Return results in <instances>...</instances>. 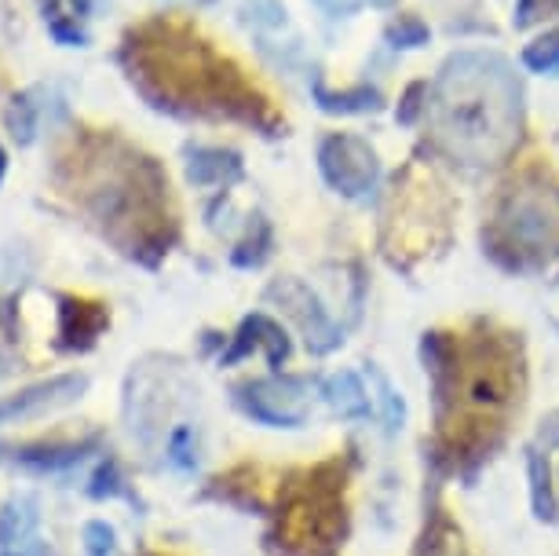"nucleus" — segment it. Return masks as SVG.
Returning a JSON list of instances; mask_svg holds the SVG:
<instances>
[{"label": "nucleus", "mask_w": 559, "mask_h": 556, "mask_svg": "<svg viewBox=\"0 0 559 556\" xmlns=\"http://www.w3.org/2000/svg\"><path fill=\"white\" fill-rule=\"evenodd\" d=\"M110 327V311L96 300L62 297L59 300V348L62 352H88L99 333Z\"/></svg>", "instance_id": "nucleus-8"}, {"label": "nucleus", "mask_w": 559, "mask_h": 556, "mask_svg": "<svg viewBox=\"0 0 559 556\" xmlns=\"http://www.w3.org/2000/svg\"><path fill=\"white\" fill-rule=\"evenodd\" d=\"M0 556H48L40 539V501L19 490L0 506Z\"/></svg>", "instance_id": "nucleus-7"}, {"label": "nucleus", "mask_w": 559, "mask_h": 556, "mask_svg": "<svg viewBox=\"0 0 559 556\" xmlns=\"http://www.w3.org/2000/svg\"><path fill=\"white\" fill-rule=\"evenodd\" d=\"M395 40H409V45H417V40H425V26H417V23L399 26L395 29Z\"/></svg>", "instance_id": "nucleus-21"}, {"label": "nucleus", "mask_w": 559, "mask_h": 556, "mask_svg": "<svg viewBox=\"0 0 559 556\" xmlns=\"http://www.w3.org/2000/svg\"><path fill=\"white\" fill-rule=\"evenodd\" d=\"M187 176H191V184L198 187H209V184H230L241 176V162L238 154L230 151H191V162H187Z\"/></svg>", "instance_id": "nucleus-11"}, {"label": "nucleus", "mask_w": 559, "mask_h": 556, "mask_svg": "<svg viewBox=\"0 0 559 556\" xmlns=\"http://www.w3.org/2000/svg\"><path fill=\"white\" fill-rule=\"evenodd\" d=\"M257 348H267V363L274 366V370H282V363L289 359V338L286 330L278 327L274 319H267V315H249L246 322H241L238 338L235 344H230V352L224 355V363H241L249 352Z\"/></svg>", "instance_id": "nucleus-10"}, {"label": "nucleus", "mask_w": 559, "mask_h": 556, "mask_svg": "<svg viewBox=\"0 0 559 556\" xmlns=\"http://www.w3.org/2000/svg\"><path fill=\"white\" fill-rule=\"evenodd\" d=\"M304 395H308V385L300 377H267V381H246L235 388V403L252 422L267 428H300Z\"/></svg>", "instance_id": "nucleus-3"}, {"label": "nucleus", "mask_w": 559, "mask_h": 556, "mask_svg": "<svg viewBox=\"0 0 559 556\" xmlns=\"http://www.w3.org/2000/svg\"><path fill=\"white\" fill-rule=\"evenodd\" d=\"M498 224L512 246L552 249L559 246V194L545 187H523L504 202Z\"/></svg>", "instance_id": "nucleus-2"}, {"label": "nucleus", "mask_w": 559, "mask_h": 556, "mask_svg": "<svg viewBox=\"0 0 559 556\" xmlns=\"http://www.w3.org/2000/svg\"><path fill=\"white\" fill-rule=\"evenodd\" d=\"M523 59H526V67H531V70H556L559 67V29L526 48Z\"/></svg>", "instance_id": "nucleus-18"}, {"label": "nucleus", "mask_w": 559, "mask_h": 556, "mask_svg": "<svg viewBox=\"0 0 559 556\" xmlns=\"http://www.w3.org/2000/svg\"><path fill=\"white\" fill-rule=\"evenodd\" d=\"M96 447H99L96 436L78 439V443H23V447H12V461L19 469L37 472V476H56V472L81 465Z\"/></svg>", "instance_id": "nucleus-9"}, {"label": "nucleus", "mask_w": 559, "mask_h": 556, "mask_svg": "<svg viewBox=\"0 0 559 556\" xmlns=\"http://www.w3.org/2000/svg\"><path fill=\"white\" fill-rule=\"evenodd\" d=\"M542 443L545 447H559V414H552L548 422H542Z\"/></svg>", "instance_id": "nucleus-20"}, {"label": "nucleus", "mask_w": 559, "mask_h": 556, "mask_svg": "<svg viewBox=\"0 0 559 556\" xmlns=\"http://www.w3.org/2000/svg\"><path fill=\"white\" fill-rule=\"evenodd\" d=\"M8 129H12L15 143L26 146L37 140V125H40V107L34 103V92H19V96L12 99V107H8L4 114Z\"/></svg>", "instance_id": "nucleus-13"}, {"label": "nucleus", "mask_w": 559, "mask_h": 556, "mask_svg": "<svg viewBox=\"0 0 559 556\" xmlns=\"http://www.w3.org/2000/svg\"><path fill=\"white\" fill-rule=\"evenodd\" d=\"M515 88L498 59L464 56L453 59L436 92V129L453 146V154L476 165L493 162L515 129Z\"/></svg>", "instance_id": "nucleus-1"}, {"label": "nucleus", "mask_w": 559, "mask_h": 556, "mask_svg": "<svg viewBox=\"0 0 559 556\" xmlns=\"http://www.w3.org/2000/svg\"><path fill=\"white\" fill-rule=\"evenodd\" d=\"M88 495L96 498V501H103V498H121V495H129V490H124V480H121L118 461H114V458L103 461V465L96 469V476H92Z\"/></svg>", "instance_id": "nucleus-16"}, {"label": "nucleus", "mask_w": 559, "mask_h": 556, "mask_svg": "<svg viewBox=\"0 0 559 556\" xmlns=\"http://www.w3.org/2000/svg\"><path fill=\"white\" fill-rule=\"evenodd\" d=\"M373 381H377V388H381V406H384V422H388V428H399V425H403V400H399L395 388L388 385L377 370H373Z\"/></svg>", "instance_id": "nucleus-19"}, {"label": "nucleus", "mask_w": 559, "mask_h": 556, "mask_svg": "<svg viewBox=\"0 0 559 556\" xmlns=\"http://www.w3.org/2000/svg\"><path fill=\"white\" fill-rule=\"evenodd\" d=\"M81 542H84V553L88 556H114L118 549V534L107 520H88L81 531Z\"/></svg>", "instance_id": "nucleus-17"}, {"label": "nucleus", "mask_w": 559, "mask_h": 556, "mask_svg": "<svg viewBox=\"0 0 559 556\" xmlns=\"http://www.w3.org/2000/svg\"><path fill=\"white\" fill-rule=\"evenodd\" d=\"M461 388H464V403H468L472 411L493 414V411H501V406H509L512 388H515L509 352H501L498 344H479L461 370Z\"/></svg>", "instance_id": "nucleus-4"}, {"label": "nucleus", "mask_w": 559, "mask_h": 556, "mask_svg": "<svg viewBox=\"0 0 559 556\" xmlns=\"http://www.w3.org/2000/svg\"><path fill=\"white\" fill-rule=\"evenodd\" d=\"M325 403L333 406L341 417H366L373 406H369V395L362 381L355 374H336L325 381Z\"/></svg>", "instance_id": "nucleus-12"}, {"label": "nucleus", "mask_w": 559, "mask_h": 556, "mask_svg": "<svg viewBox=\"0 0 559 556\" xmlns=\"http://www.w3.org/2000/svg\"><path fill=\"white\" fill-rule=\"evenodd\" d=\"M165 458H168V465L179 469V472H191L194 469V461H198V439H194V428L191 425L173 428V436H168V443H165Z\"/></svg>", "instance_id": "nucleus-14"}, {"label": "nucleus", "mask_w": 559, "mask_h": 556, "mask_svg": "<svg viewBox=\"0 0 559 556\" xmlns=\"http://www.w3.org/2000/svg\"><path fill=\"white\" fill-rule=\"evenodd\" d=\"M531 465V484H534V509L542 520H556V501H552V490H548V461H542L537 450H531L526 458Z\"/></svg>", "instance_id": "nucleus-15"}, {"label": "nucleus", "mask_w": 559, "mask_h": 556, "mask_svg": "<svg viewBox=\"0 0 559 556\" xmlns=\"http://www.w3.org/2000/svg\"><path fill=\"white\" fill-rule=\"evenodd\" d=\"M322 173L333 187H341L344 194H362L377 180V157L373 151L355 140V135H333L322 143L319 151Z\"/></svg>", "instance_id": "nucleus-6"}, {"label": "nucleus", "mask_w": 559, "mask_h": 556, "mask_svg": "<svg viewBox=\"0 0 559 556\" xmlns=\"http://www.w3.org/2000/svg\"><path fill=\"white\" fill-rule=\"evenodd\" d=\"M4 173H8V154H4V146H0V180H4Z\"/></svg>", "instance_id": "nucleus-22"}, {"label": "nucleus", "mask_w": 559, "mask_h": 556, "mask_svg": "<svg viewBox=\"0 0 559 556\" xmlns=\"http://www.w3.org/2000/svg\"><path fill=\"white\" fill-rule=\"evenodd\" d=\"M84 392H88V374H59L48 381L26 385L12 395H0V425L29 422V417L59 411V406L78 403Z\"/></svg>", "instance_id": "nucleus-5"}]
</instances>
